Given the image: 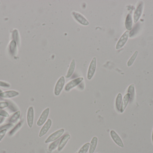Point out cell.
I'll return each mask as SVG.
<instances>
[{
  "label": "cell",
  "mask_w": 153,
  "mask_h": 153,
  "mask_svg": "<svg viewBox=\"0 0 153 153\" xmlns=\"http://www.w3.org/2000/svg\"><path fill=\"white\" fill-rule=\"evenodd\" d=\"M96 65H97V59L96 57H94L92 59L89 65L87 75V78L88 80H91L93 77L96 71Z\"/></svg>",
  "instance_id": "1"
},
{
  "label": "cell",
  "mask_w": 153,
  "mask_h": 153,
  "mask_svg": "<svg viewBox=\"0 0 153 153\" xmlns=\"http://www.w3.org/2000/svg\"><path fill=\"white\" fill-rule=\"evenodd\" d=\"M65 84V78L64 76H62L57 81L54 90V93L56 96H59L62 92Z\"/></svg>",
  "instance_id": "2"
},
{
  "label": "cell",
  "mask_w": 153,
  "mask_h": 153,
  "mask_svg": "<svg viewBox=\"0 0 153 153\" xmlns=\"http://www.w3.org/2000/svg\"><path fill=\"white\" fill-rule=\"evenodd\" d=\"M65 132V129L63 128L59 129L57 131H56L54 133H53L52 134L50 135L48 138L45 140V143H49L51 142L56 141L57 139L60 138L63 134Z\"/></svg>",
  "instance_id": "3"
},
{
  "label": "cell",
  "mask_w": 153,
  "mask_h": 153,
  "mask_svg": "<svg viewBox=\"0 0 153 153\" xmlns=\"http://www.w3.org/2000/svg\"><path fill=\"white\" fill-rule=\"evenodd\" d=\"M71 13L74 19L80 24L84 26H87L89 25V22L86 19L84 16L80 13L76 11H72Z\"/></svg>",
  "instance_id": "4"
},
{
  "label": "cell",
  "mask_w": 153,
  "mask_h": 153,
  "mask_svg": "<svg viewBox=\"0 0 153 153\" xmlns=\"http://www.w3.org/2000/svg\"><path fill=\"white\" fill-rule=\"evenodd\" d=\"M84 80L83 77H78L74 80H72L68 83L65 87V90L66 92L70 91L72 89L80 84Z\"/></svg>",
  "instance_id": "5"
},
{
  "label": "cell",
  "mask_w": 153,
  "mask_h": 153,
  "mask_svg": "<svg viewBox=\"0 0 153 153\" xmlns=\"http://www.w3.org/2000/svg\"><path fill=\"white\" fill-rule=\"evenodd\" d=\"M129 36V31L127 30L121 36L116 45V49H119L123 47L127 41Z\"/></svg>",
  "instance_id": "6"
},
{
  "label": "cell",
  "mask_w": 153,
  "mask_h": 153,
  "mask_svg": "<svg viewBox=\"0 0 153 153\" xmlns=\"http://www.w3.org/2000/svg\"><path fill=\"white\" fill-rule=\"evenodd\" d=\"M49 111H50L49 108H47L42 112L40 117L37 122V125L38 126H42L46 122L49 116Z\"/></svg>",
  "instance_id": "7"
},
{
  "label": "cell",
  "mask_w": 153,
  "mask_h": 153,
  "mask_svg": "<svg viewBox=\"0 0 153 153\" xmlns=\"http://www.w3.org/2000/svg\"><path fill=\"white\" fill-rule=\"evenodd\" d=\"M34 119V110L33 107H30L28 109L27 114V120L30 128L33 126Z\"/></svg>",
  "instance_id": "8"
},
{
  "label": "cell",
  "mask_w": 153,
  "mask_h": 153,
  "mask_svg": "<svg viewBox=\"0 0 153 153\" xmlns=\"http://www.w3.org/2000/svg\"><path fill=\"white\" fill-rule=\"evenodd\" d=\"M19 95V93L16 90L5 91L0 93V97L2 99H11L14 98Z\"/></svg>",
  "instance_id": "9"
},
{
  "label": "cell",
  "mask_w": 153,
  "mask_h": 153,
  "mask_svg": "<svg viewBox=\"0 0 153 153\" xmlns=\"http://www.w3.org/2000/svg\"><path fill=\"white\" fill-rule=\"evenodd\" d=\"M110 135L114 143L118 146L121 147V148H124V145L122 139L114 130H111V131Z\"/></svg>",
  "instance_id": "10"
},
{
  "label": "cell",
  "mask_w": 153,
  "mask_h": 153,
  "mask_svg": "<svg viewBox=\"0 0 153 153\" xmlns=\"http://www.w3.org/2000/svg\"><path fill=\"white\" fill-rule=\"evenodd\" d=\"M52 125V120L50 119H48V120L44 124V126L42 127V128L40 129L39 134V137H41L44 136L48 132L50 128H51Z\"/></svg>",
  "instance_id": "11"
},
{
  "label": "cell",
  "mask_w": 153,
  "mask_h": 153,
  "mask_svg": "<svg viewBox=\"0 0 153 153\" xmlns=\"http://www.w3.org/2000/svg\"><path fill=\"white\" fill-rule=\"evenodd\" d=\"M143 9V3L141 2L137 6L135 11L134 15V22L135 23L137 22L142 15Z\"/></svg>",
  "instance_id": "12"
},
{
  "label": "cell",
  "mask_w": 153,
  "mask_h": 153,
  "mask_svg": "<svg viewBox=\"0 0 153 153\" xmlns=\"http://www.w3.org/2000/svg\"><path fill=\"white\" fill-rule=\"evenodd\" d=\"M71 135L68 134L65 135L63 137H62L58 146L57 150L58 152H61L69 140L71 139Z\"/></svg>",
  "instance_id": "13"
},
{
  "label": "cell",
  "mask_w": 153,
  "mask_h": 153,
  "mask_svg": "<svg viewBox=\"0 0 153 153\" xmlns=\"http://www.w3.org/2000/svg\"><path fill=\"white\" fill-rule=\"evenodd\" d=\"M130 96L129 93H127L124 96V98L122 99V104H121V108H120V113H122L124 112L130 101Z\"/></svg>",
  "instance_id": "14"
},
{
  "label": "cell",
  "mask_w": 153,
  "mask_h": 153,
  "mask_svg": "<svg viewBox=\"0 0 153 153\" xmlns=\"http://www.w3.org/2000/svg\"><path fill=\"white\" fill-rule=\"evenodd\" d=\"M9 51L12 56H15L18 52V45L14 40H12L9 46Z\"/></svg>",
  "instance_id": "15"
},
{
  "label": "cell",
  "mask_w": 153,
  "mask_h": 153,
  "mask_svg": "<svg viewBox=\"0 0 153 153\" xmlns=\"http://www.w3.org/2000/svg\"><path fill=\"white\" fill-rule=\"evenodd\" d=\"M75 67H76V61L75 59H73L71 62L69 69L65 76L66 78H70L72 75L75 71Z\"/></svg>",
  "instance_id": "16"
},
{
  "label": "cell",
  "mask_w": 153,
  "mask_h": 153,
  "mask_svg": "<svg viewBox=\"0 0 153 153\" xmlns=\"http://www.w3.org/2000/svg\"><path fill=\"white\" fill-rule=\"evenodd\" d=\"M132 25H133V20H132V13H129L126 18L125 26L126 28L128 31L131 30L132 29Z\"/></svg>",
  "instance_id": "17"
},
{
  "label": "cell",
  "mask_w": 153,
  "mask_h": 153,
  "mask_svg": "<svg viewBox=\"0 0 153 153\" xmlns=\"http://www.w3.org/2000/svg\"><path fill=\"white\" fill-rule=\"evenodd\" d=\"M98 139L96 137H93L90 143V147H89V153H94L96 150L98 144Z\"/></svg>",
  "instance_id": "18"
},
{
  "label": "cell",
  "mask_w": 153,
  "mask_h": 153,
  "mask_svg": "<svg viewBox=\"0 0 153 153\" xmlns=\"http://www.w3.org/2000/svg\"><path fill=\"white\" fill-rule=\"evenodd\" d=\"M12 40H14L17 43L18 46H20V37L19 34V31L16 29H14L12 31Z\"/></svg>",
  "instance_id": "19"
},
{
  "label": "cell",
  "mask_w": 153,
  "mask_h": 153,
  "mask_svg": "<svg viewBox=\"0 0 153 153\" xmlns=\"http://www.w3.org/2000/svg\"><path fill=\"white\" fill-rule=\"evenodd\" d=\"M123 97L121 93H119L116 99V107L117 110L120 112Z\"/></svg>",
  "instance_id": "20"
},
{
  "label": "cell",
  "mask_w": 153,
  "mask_h": 153,
  "mask_svg": "<svg viewBox=\"0 0 153 153\" xmlns=\"http://www.w3.org/2000/svg\"><path fill=\"white\" fill-rule=\"evenodd\" d=\"M128 93H129L130 96V102H132L134 99L135 96V90L134 84H130L128 90Z\"/></svg>",
  "instance_id": "21"
},
{
  "label": "cell",
  "mask_w": 153,
  "mask_h": 153,
  "mask_svg": "<svg viewBox=\"0 0 153 153\" xmlns=\"http://www.w3.org/2000/svg\"><path fill=\"white\" fill-rule=\"evenodd\" d=\"M21 111L20 110L16 111L11 117L9 119V122L11 124H13V123H15L19 119Z\"/></svg>",
  "instance_id": "22"
},
{
  "label": "cell",
  "mask_w": 153,
  "mask_h": 153,
  "mask_svg": "<svg viewBox=\"0 0 153 153\" xmlns=\"http://www.w3.org/2000/svg\"><path fill=\"white\" fill-rule=\"evenodd\" d=\"M23 120H22L20 122H19L10 131V133L9 134V135L10 136H12L14 135L20 128H21V127L22 126V124H23Z\"/></svg>",
  "instance_id": "23"
},
{
  "label": "cell",
  "mask_w": 153,
  "mask_h": 153,
  "mask_svg": "<svg viewBox=\"0 0 153 153\" xmlns=\"http://www.w3.org/2000/svg\"><path fill=\"white\" fill-rule=\"evenodd\" d=\"M62 138V137H60V138L57 139L56 141H54L52 144H51L49 145V147H48V150H49L50 152L54 151L55 149L57 148V146H59V143H60V141H61Z\"/></svg>",
  "instance_id": "24"
},
{
  "label": "cell",
  "mask_w": 153,
  "mask_h": 153,
  "mask_svg": "<svg viewBox=\"0 0 153 153\" xmlns=\"http://www.w3.org/2000/svg\"><path fill=\"white\" fill-rule=\"evenodd\" d=\"M138 51H136L134 53L132 56L130 57V59L128 60V62L127 63V66L129 67L132 65L134 62L135 60L136 59L137 57V54H138Z\"/></svg>",
  "instance_id": "25"
},
{
  "label": "cell",
  "mask_w": 153,
  "mask_h": 153,
  "mask_svg": "<svg viewBox=\"0 0 153 153\" xmlns=\"http://www.w3.org/2000/svg\"><path fill=\"white\" fill-rule=\"evenodd\" d=\"M90 145V143H86L81 147L78 153H87L89 150Z\"/></svg>",
  "instance_id": "26"
},
{
  "label": "cell",
  "mask_w": 153,
  "mask_h": 153,
  "mask_svg": "<svg viewBox=\"0 0 153 153\" xmlns=\"http://www.w3.org/2000/svg\"><path fill=\"white\" fill-rule=\"evenodd\" d=\"M11 85L9 83L3 81H0V87L2 88H9L10 87Z\"/></svg>",
  "instance_id": "27"
},
{
  "label": "cell",
  "mask_w": 153,
  "mask_h": 153,
  "mask_svg": "<svg viewBox=\"0 0 153 153\" xmlns=\"http://www.w3.org/2000/svg\"><path fill=\"white\" fill-rule=\"evenodd\" d=\"M9 106V102H0V109H3L8 107Z\"/></svg>",
  "instance_id": "28"
},
{
  "label": "cell",
  "mask_w": 153,
  "mask_h": 153,
  "mask_svg": "<svg viewBox=\"0 0 153 153\" xmlns=\"http://www.w3.org/2000/svg\"><path fill=\"white\" fill-rule=\"evenodd\" d=\"M0 116L4 117L6 118L9 117L10 116V115L5 110H4L3 109H0Z\"/></svg>",
  "instance_id": "29"
},
{
  "label": "cell",
  "mask_w": 153,
  "mask_h": 153,
  "mask_svg": "<svg viewBox=\"0 0 153 153\" xmlns=\"http://www.w3.org/2000/svg\"><path fill=\"white\" fill-rule=\"evenodd\" d=\"M13 124H11V123H9V124H7V125H4L3 126H1L0 128V131L3 130V129H9L10 128L13 126Z\"/></svg>",
  "instance_id": "30"
},
{
  "label": "cell",
  "mask_w": 153,
  "mask_h": 153,
  "mask_svg": "<svg viewBox=\"0 0 153 153\" xmlns=\"http://www.w3.org/2000/svg\"><path fill=\"white\" fill-rule=\"evenodd\" d=\"M7 129H3L0 131V142L4 137L7 132Z\"/></svg>",
  "instance_id": "31"
},
{
  "label": "cell",
  "mask_w": 153,
  "mask_h": 153,
  "mask_svg": "<svg viewBox=\"0 0 153 153\" xmlns=\"http://www.w3.org/2000/svg\"><path fill=\"white\" fill-rule=\"evenodd\" d=\"M4 120H5V117L0 116V125L2 124L4 122Z\"/></svg>",
  "instance_id": "32"
},
{
  "label": "cell",
  "mask_w": 153,
  "mask_h": 153,
  "mask_svg": "<svg viewBox=\"0 0 153 153\" xmlns=\"http://www.w3.org/2000/svg\"><path fill=\"white\" fill-rule=\"evenodd\" d=\"M152 144L153 145V128L152 130Z\"/></svg>",
  "instance_id": "33"
},
{
  "label": "cell",
  "mask_w": 153,
  "mask_h": 153,
  "mask_svg": "<svg viewBox=\"0 0 153 153\" xmlns=\"http://www.w3.org/2000/svg\"><path fill=\"white\" fill-rule=\"evenodd\" d=\"M76 153H78V152H76Z\"/></svg>",
  "instance_id": "34"
},
{
  "label": "cell",
  "mask_w": 153,
  "mask_h": 153,
  "mask_svg": "<svg viewBox=\"0 0 153 153\" xmlns=\"http://www.w3.org/2000/svg\"></svg>",
  "instance_id": "35"
}]
</instances>
